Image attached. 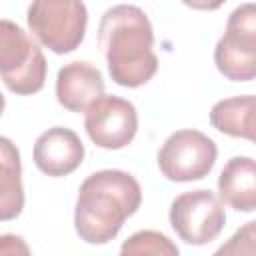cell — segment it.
<instances>
[{
	"instance_id": "obj_1",
	"label": "cell",
	"mask_w": 256,
	"mask_h": 256,
	"mask_svg": "<svg viewBox=\"0 0 256 256\" xmlns=\"http://www.w3.org/2000/svg\"><path fill=\"white\" fill-rule=\"evenodd\" d=\"M98 46L110 78L124 88L148 84L158 72L154 30L146 12L132 4L108 8L98 26Z\"/></svg>"
},
{
	"instance_id": "obj_2",
	"label": "cell",
	"mask_w": 256,
	"mask_h": 256,
	"mask_svg": "<svg viewBox=\"0 0 256 256\" xmlns=\"http://www.w3.org/2000/svg\"><path fill=\"white\" fill-rule=\"evenodd\" d=\"M142 204L138 180L124 170L92 172L78 188L74 228L88 244H106Z\"/></svg>"
},
{
	"instance_id": "obj_3",
	"label": "cell",
	"mask_w": 256,
	"mask_h": 256,
	"mask_svg": "<svg viewBox=\"0 0 256 256\" xmlns=\"http://www.w3.org/2000/svg\"><path fill=\"white\" fill-rule=\"evenodd\" d=\"M46 58L38 42L16 22L0 20V78L20 96L36 94L46 82Z\"/></svg>"
},
{
	"instance_id": "obj_4",
	"label": "cell",
	"mask_w": 256,
	"mask_h": 256,
	"mask_svg": "<svg viewBox=\"0 0 256 256\" xmlns=\"http://www.w3.org/2000/svg\"><path fill=\"white\" fill-rule=\"evenodd\" d=\"M26 22L42 46L54 54H68L84 40L88 10L82 0H32Z\"/></svg>"
},
{
	"instance_id": "obj_5",
	"label": "cell",
	"mask_w": 256,
	"mask_h": 256,
	"mask_svg": "<svg viewBox=\"0 0 256 256\" xmlns=\"http://www.w3.org/2000/svg\"><path fill=\"white\" fill-rule=\"evenodd\" d=\"M214 64L232 82H250L256 76V6L246 2L232 10L226 32L214 48Z\"/></svg>"
},
{
	"instance_id": "obj_6",
	"label": "cell",
	"mask_w": 256,
	"mask_h": 256,
	"mask_svg": "<svg viewBox=\"0 0 256 256\" xmlns=\"http://www.w3.org/2000/svg\"><path fill=\"white\" fill-rule=\"evenodd\" d=\"M218 148L210 136L200 130L184 128L172 132L158 150V168L172 182L202 180L214 168Z\"/></svg>"
},
{
	"instance_id": "obj_7",
	"label": "cell",
	"mask_w": 256,
	"mask_h": 256,
	"mask_svg": "<svg viewBox=\"0 0 256 256\" xmlns=\"http://www.w3.org/2000/svg\"><path fill=\"white\" fill-rule=\"evenodd\" d=\"M168 218L178 238L192 246H204L216 240L226 224L224 202L204 188L176 196L170 204Z\"/></svg>"
},
{
	"instance_id": "obj_8",
	"label": "cell",
	"mask_w": 256,
	"mask_h": 256,
	"mask_svg": "<svg viewBox=\"0 0 256 256\" xmlns=\"http://www.w3.org/2000/svg\"><path fill=\"white\" fill-rule=\"evenodd\" d=\"M84 128L98 148L120 150L138 132V112L130 100L102 94L84 110Z\"/></svg>"
},
{
	"instance_id": "obj_9",
	"label": "cell",
	"mask_w": 256,
	"mask_h": 256,
	"mask_svg": "<svg viewBox=\"0 0 256 256\" xmlns=\"http://www.w3.org/2000/svg\"><path fill=\"white\" fill-rule=\"evenodd\" d=\"M32 156L36 168L42 174L50 178H62L72 174L82 164L84 144L74 130L54 126L36 138Z\"/></svg>"
},
{
	"instance_id": "obj_10",
	"label": "cell",
	"mask_w": 256,
	"mask_h": 256,
	"mask_svg": "<svg viewBox=\"0 0 256 256\" xmlns=\"http://www.w3.org/2000/svg\"><path fill=\"white\" fill-rule=\"evenodd\" d=\"M102 94H104V76L94 64L86 60H76L58 70L56 100L66 110L84 112Z\"/></svg>"
},
{
	"instance_id": "obj_11",
	"label": "cell",
	"mask_w": 256,
	"mask_h": 256,
	"mask_svg": "<svg viewBox=\"0 0 256 256\" xmlns=\"http://www.w3.org/2000/svg\"><path fill=\"white\" fill-rule=\"evenodd\" d=\"M218 198L238 212L256 210V162L250 156L230 158L218 176Z\"/></svg>"
},
{
	"instance_id": "obj_12",
	"label": "cell",
	"mask_w": 256,
	"mask_h": 256,
	"mask_svg": "<svg viewBox=\"0 0 256 256\" xmlns=\"http://www.w3.org/2000/svg\"><path fill=\"white\" fill-rule=\"evenodd\" d=\"M24 208L22 162L16 144L0 136V222L14 220Z\"/></svg>"
},
{
	"instance_id": "obj_13",
	"label": "cell",
	"mask_w": 256,
	"mask_h": 256,
	"mask_svg": "<svg viewBox=\"0 0 256 256\" xmlns=\"http://www.w3.org/2000/svg\"><path fill=\"white\" fill-rule=\"evenodd\" d=\"M254 110L256 98L252 94L232 96L216 102L210 110V124L232 138L254 140Z\"/></svg>"
},
{
	"instance_id": "obj_14",
	"label": "cell",
	"mask_w": 256,
	"mask_h": 256,
	"mask_svg": "<svg viewBox=\"0 0 256 256\" xmlns=\"http://www.w3.org/2000/svg\"><path fill=\"white\" fill-rule=\"evenodd\" d=\"M122 256H176L178 246L162 232L140 230L124 240L120 248Z\"/></svg>"
},
{
	"instance_id": "obj_15",
	"label": "cell",
	"mask_w": 256,
	"mask_h": 256,
	"mask_svg": "<svg viewBox=\"0 0 256 256\" xmlns=\"http://www.w3.org/2000/svg\"><path fill=\"white\" fill-rule=\"evenodd\" d=\"M254 238H256V222L250 220V222H246L244 228H240V230L230 238L228 244L220 246V248L216 250V254H234V248H236L238 244H246L248 248L254 250Z\"/></svg>"
},
{
	"instance_id": "obj_16",
	"label": "cell",
	"mask_w": 256,
	"mask_h": 256,
	"mask_svg": "<svg viewBox=\"0 0 256 256\" xmlns=\"http://www.w3.org/2000/svg\"><path fill=\"white\" fill-rule=\"evenodd\" d=\"M0 254H30V248L16 234H2L0 236Z\"/></svg>"
},
{
	"instance_id": "obj_17",
	"label": "cell",
	"mask_w": 256,
	"mask_h": 256,
	"mask_svg": "<svg viewBox=\"0 0 256 256\" xmlns=\"http://www.w3.org/2000/svg\"><path fill=\"white\" fill-rule=\"evenodd\" d=\"M226 0H182L184 6L192 10H218Z\"/></svg>"
},
{
	"instance_id": "obj_18",
	"label": "cell",
	"mask_w": 256,
	"mask_h": 256,
	"mask_svg": "<svg viewBox=\"0 0 256 256\" xmlns=\"http://www.w3.org/2000/svg\"><path fill=\"white\" fill-rule=\"evenodd\" d=\"M4 108H6V100H4V96H2V92H0V116H2Z\"/></svg>"
}]
</instances>
